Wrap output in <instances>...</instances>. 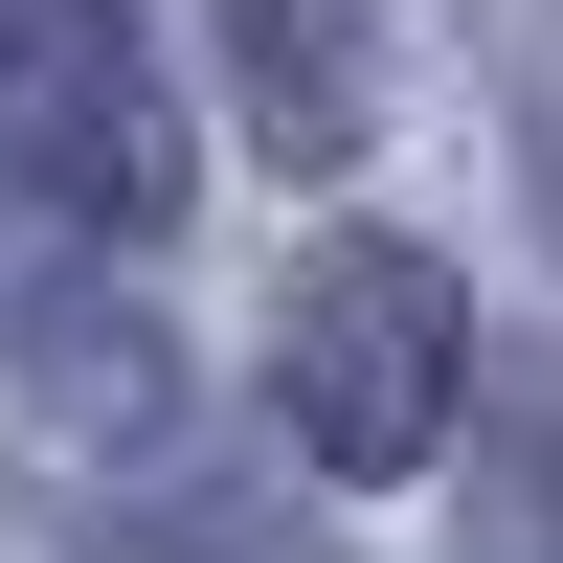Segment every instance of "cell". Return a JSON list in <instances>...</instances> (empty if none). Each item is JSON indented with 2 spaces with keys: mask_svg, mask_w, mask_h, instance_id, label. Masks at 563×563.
<instances>
[{
  "mask_svg": "<svg viewBox=\"0 0 563 563\" xmlns=\"http://www.w3.org/2000/svg\"><path fill=\"white\" fill-rule=\"evenodd\" d=\"M249 158H361V45H339V0H249Z\"/></svg>",
  "mask_w": 563,
  "mask_h": 563,
  "instance_id": "obj_3",
  "label": "cell"
},
{
  "mask_svg": "<svg viewBox=\"0 0 563 563\" xmlns=\"http://www.w3.org/2000/svg\"><path fill=\"white\" fill-rule=\"evenodd\" d=\"M113 563H316V541H271V519H113Z\"/></svg>",
  "mask_w": 563,
  "mask_h": 563,
  "instance_id": "obj_4",
  "label": "cell"
},
{
  "mask_svg": "<svg viewBox=\"0 0 563 563\" xmlns=\"http://www.w3.org/2000/svg\"><path fill=\"white\" fill-rule=\"evenodd\" d=\"M271 406H294L316 474H429L451 406H474V294H451L429 249H384V225L294 249V294H271Z\"/></svg>",
  "mask_w": 563,
  "mask_h": 563,
  "instance_id": "obj_1",
  "label": "cell"
},
{
  "mask_svg": "<svg viewBox=\"0 0 563 563\" xmlns=\"http://www.w3.org/2000/svg\"><path fill=\"white\" fill-rule=\"evenodd\" d=\"M0 158L68 225H180V90L135 0H0Z\"/></svg>",
  "mask_w": 563,
  "mask_h": 563,
  "instance_id": "obj_2",
  "label": "cell"
}]
</instances>
